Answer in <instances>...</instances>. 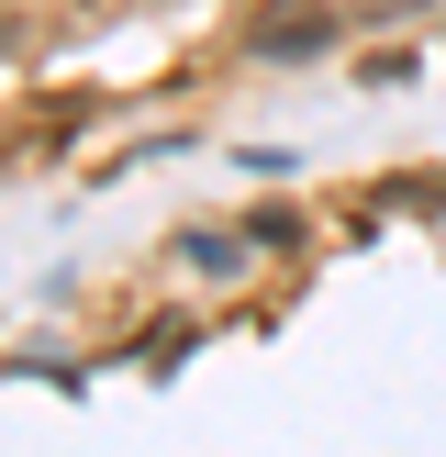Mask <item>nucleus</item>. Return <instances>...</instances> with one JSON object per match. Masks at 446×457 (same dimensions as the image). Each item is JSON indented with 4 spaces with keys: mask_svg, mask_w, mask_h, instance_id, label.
I'll use <instances>...</instances> for the list:
<instances>
[{
    "mask_svg": "<svg viewBox=\"0 0 446 457\" xmlns=\"http://www.w3.org/2000/svg\"><path fill=\"white\" fill-rule=\"evenodd\" d=\"M391 12H401V0H391Z\"/></svg>",
    "mask_w": 446,
    "mask_h": 457,
    "instance_id": "2",
    "label": "nucleus"
},
{
    "mask_svg": "<svg viewBox=\"0 0 446 457\" xmlns=\"http://www.w3.org/2000/svg\"><path fill=\"white\" fill-rule=\"evenodd\" d=\"M334 45V0H268L257 22H245V56L257 67H301V56H324Z\"/></svg>",
    "mask_w": 446,
    "mask_h": 457,
    "instance_id": "1",
    "label": "nucleus"
}]
</instances>
